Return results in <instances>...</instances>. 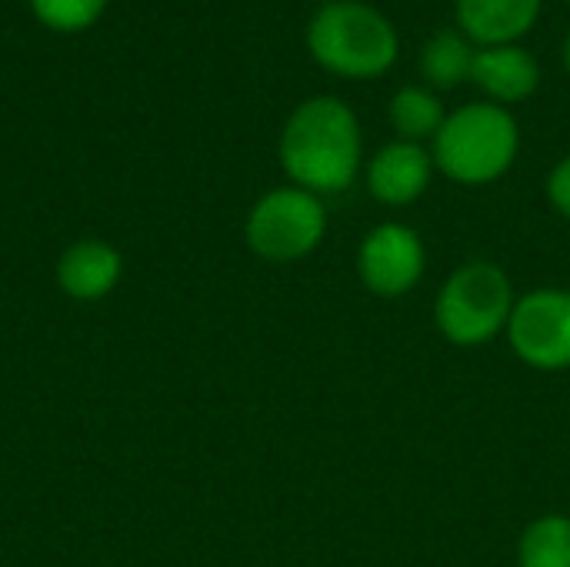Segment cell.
Segmentation results:
<instances>
[{
	"label": "cell",
	"instance_id": "11",
	"mask_svg": "<svg viewBox=\"0 0 570 567\" xmlns=\"http://www.w3.org/2000/svg\"><path fill=\"white\" fill-rule=\"evenodd\" d=\"M120 277V254L104 241H80L63 251L57 264L60 287L77 301L104 297Z\"/></svg>",
	"mask_w": 570,
	"mask_h": 567
},
{
	"label": "cell",
	"instance_id": "10",
	"mask_svg": "<svg viewBox=\"0 0 570 567\" xmlns=\"http://www.w3.org/2000/svg\"><path fill=\"white\" fill-rule=\"evenodd\" d=\"M544 0H458V30L478 47L518 43L541 17Z\"/></svg>",
	"mask_w": 570,
	"mask_h": 567
},
{
	"label": "cell",
	"instance_id": "9",
	"mask_svg": "<svg viewBox=\"0 0 570 567\" xmlns=\"http://www.w3.org/2000/svg\"><path fill=\"white\" fill-rule=\"evenodd\" d=\"M471 80L491 97V104H521L541 87V67L521 43L478 47L471 63Z\"/></svg>",
	"mask_w": 570,
	"mask_h": 567
},
{
	"label": "cell",
	"instance_id": "18",
	"mask_svg": "<svg viewBox=\"0 0 570 567\" xmlns=\"http://www.w3.org/2000/svg\"><path fill=\"white\" fill-rule=\"evenodd\" d=\"M564 3H570V0H564Z\"/></svg>",
	"mask_w": 570,
	"mask_h": 567
},
{
	"label": "cell",
	"instance_id": "15",
	"mask_svg": "<svg viewBox=\"0 0 570 567\" xmlns=\"http://www.w3.org/2000/svg\"><path fill=\"white\" fill-rule=\"evenodd\" d=\"M33 10L43 23L57 30H80L97 20L104 0H33Z\"/></svg>",
	"mask_w": 570,
	"mask_h": 567
},
{
	"label": "cell",
	"instance_id": "14",
	"mask_svg": "<svg viewBox=\"0 0 570 567\" xmlns=\"http://www.w3.org/2000/svg\"><path fill=\"white\" fill-rule=\"evenodd\" d=\"M521 567H570V518L544 515L531 521L518 545Z\"/></svg>",
	"mask_w": 570,
	"mask_h": 567
},
{
	"label": "cell",
	"instance_id": "16",
	"mask_svg": "<svg viewBox=\"0 0 570 567\" xmlns=\"http://www.w3.org/2000/svg\"><path fill=\"white\" fill-rule=\"evenodd\" d=\"M548 197H551L554 211L570 221V154L554 164V170L548 177Z\"/></svg>",
	"mask_w": 570,
	"mask_h": 567
},
{
	"label": "cell",
	"instance_id": "7",
	"mask_svg": "<svg viewBox=\"0 0 570 567\" xmlns=\"http://www.w3.org/2000/svg\"><path fill=\"white\" fill-rule=\"evenodd\" d=\"M428 251L414 227L407 224H377L357 251V274L367 291L377 297H401L414 291L424 277Z\"/></svg>",
	"mask_w": 570,
	"mask_h": 567
},
{
	"label": "cell",
	"instance_id": "17",
	"mask_svg": "<svg viewBox=\"0 0 570 567\" xmlns=\"http://www.w3.org/2000/svg\"><path fill=\"white\" fill-rule=\"evenodd\" d=\"M564 67H568V74H570V33H568V40H564Z\"/></svg>",
	"mask_w": 570,
	"mask_h": 567
},
{
	"label": "cell",
	"instance_id": "3",
	"mask_svg": "<svg viewBox=\"0 0 570 567\" xmlns=\"http://www.w3.org/2000/svg\"><path fill=\"white\" fill-rule=\"evenodd\" d=\"M521 150V130L508 107L478 100L444 117L434 137V167L454 184L481 187L511 170Z\"/></svg>",
	"mask_w": 570,
	"mask_h": 567
},
{
	"label": "cell",
	"instance_id": "4",
	"mask_svg": "<svg viewBox=\"0 0 570 567\" xmlns=\"http://www.w3.org/2000/svg\"><path fill=\"white\" fill-rule=\"evenodd\" d=\"M518 297L504 267L491 261L461 264L441 287L434 321L451 344L474 348L508 331Z\"/></svg>",
	"mask_w": 570,
	"mask_h": 567
},
{
	"label": "cell",
	"instance_id": "8",
	"mask_svg": "<svg viewBox=\"0 0 570 567\" xmlns=\"http://www.w3.org/2000/svg\"><path fill=\"white\" fill-rule=\"evenodd\" d=\"M434 177V157L414 140L384 144L367 164V190L377 204L407 207L414 204Z\"/></svg>",
	"mask_w": 570,
	"mask_h": 567
},
{
	"label": "cell",
	"instance_id": "13",
	"mask_svg": "<svg viewBox=\"0 0 570 567\" xmlns=\"http://www.w3.org/2000/svg\"><path fill=\"white\" fill-rule=\"evenodd\" d=\"M444 117H448L444 104H441L438 90H431V87L407 84L391 97V124L401 140L421 144L428 137H438Z\"/></svg>",
	"mask_w": 570,
	"mask_h": 567
},
{
	"label": "cell",
	"instance_id": "1",
	"mask_svg": "<svg viewBox=\"0 0 570 567\" xmlns=\"http://www.w3.org/2000/svg\"><path fill=\"white\" fill-rule=\"evenodd\" d=\"M361 124L337 97L304 100L284 124L281 164L294 187L311 194H341L361 170Z\"/></svg>",
	"mask_w": 570,
	"mask_h": 567
},
{
	"label": "cell",
	"instance_id": "6",
	"mask_svg": "<svg viewBox=\"0 0 570 567\" xmlns=\"http://www.w3.org/2000/svg\"><path fill=\"white\" fill-rule=\"evenodd\" d=\"M504 334L524 364L538 371L570 368V291L538 287L521 294Z\"/></svg>",
	"mask_w": 570,
	"mask_h": 567
},
{
	"label": "cell",
	"instance_id": "12",
	"mask_svg": "<svg viewBox=\"0 0 570 567\" xmlns=\"http://www.w3.org/2000/svg\"><path fill=\"white\" fill-rule=\"evenodd\" d=\"M471 63L474 43L461 30H438L421 50V70L431 90H454L458 84L471 80Z\"/></svg>",
	"mask_w": 570,
	"mask_h": 567
},
{
	"label": "cell",
	"instance_id": "5",
	"mask_svg": "<svg viewBox=\"0 0 570 567\" xmlns=\"http://www.w3.org/2000/svg\"><path fill=\"white\" fill-rule=\"evenodd\" d=\"M327 234L324 201L304 187H277L264 194L247 217V244L264 261H301Z\"/></svg>",
	"mask_w": 570,
	"mask_h": 567
},
{
	"label": "cell",
	"instance_id": "2",
	"mask_svg": "<svg viewBox=\"0 0 570 567\" xmlns=\"http://www.w3.org/2000/svg\"><path fill=\"white\" fill-rule=\"evenodd\" d=\"M311 57L347 80H374L397 63L401 40L394 23L364 0H331L307 27Z\"/></svg>",
	"mask_w": 570,
	"mask_h": 567
}]
</instances>
